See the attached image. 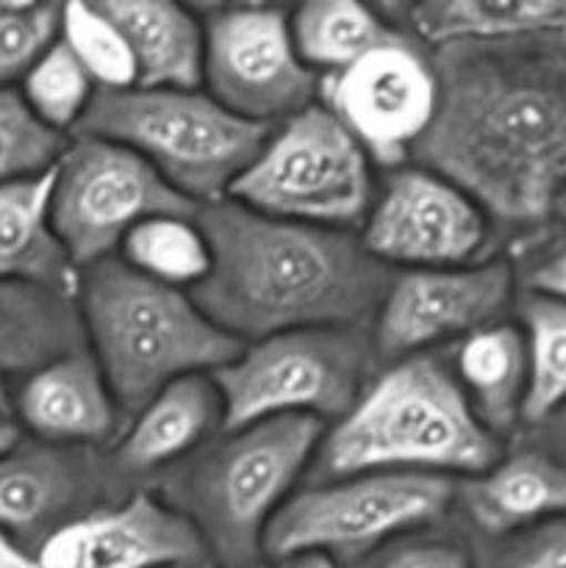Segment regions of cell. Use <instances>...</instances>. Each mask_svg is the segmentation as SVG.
<instances>
[{
  "mask_svg": "<svg viewBox=\"0 0 566 568\" xmlns=\"http://www.w3.org/2000/svg\"><path fill=\"white\" fill-rule=\"evenodd\" d=\"M536 42L442 48L436 116L414 150L508 225L566 203V53Z\"/></svg>",
  "mask_w": 566,
  "mask_h": 568,
  "instance_id": "6da1fadb",
  "label": "cell"
},
{
  "mask_svg": "<svg viewBox=\"0 0 566 568\" xmlns=\"http://www.w3.org/2000/svg\"><path fill=\"white\" fill-rule=\"evenodd\" d=\"M194 220L211 272L189 294L242 344L314 327L366 331L394 277L347 231L272 220L233 200L203 205Z\"/></svg>",
  "mask_w": 566,
  "mask_h": 568,
  "instance_id": "7a4b0ae2",
  "label": "cell"
},
{
  "mask_svg": "<svg viewBox=\"0 0 566 568\" xmlns=\"http://www.w3.org/2000/svg\"><path fill=\"white\" fill-rule=\"evenodd\" d=\"M499 464V438L477 419L458 377L431 355L397 361L316 453L320 480L375 471L477 477Z\"/></svg>",
  "mask_w": 566,
  "mask_h": 568,
  "instance_id": "3957f363",
  "label": "cell"
},
{
  "mask_svg": "<svg viewBox=\"0 0 566 568\" xmlns=\"http://www.w3.org/2000/svg\"><path fill=\"white\" fill-rule=\"evenodd\" d=\"M75 303L87 349L128 416L170 383L214 375L244 349L198 308L192 294L150 281L120 258L81 270Z\"/></svg>",
  "mask_w": 566,
  "mask_h": 568,
  "instance_id": "277c9868",
  "label": "cell"
},
{
  "mask_svg": "<svg viewBox=\"0 0 566 568\" xmlns=\"http://www.w3.org/2000/svg\"><path fill=\"white\" fill-rule=\"evenodd\" d=\"M327 427L311 416L228 430L166 480L164 503L203 538L222 566H247L264 532L320 453Z\"/></svg>",
  "mask_w": 566,
  "mask_h": 568,
  "instance_id": "5b68a950",
  "label": "cell"
},
{
  "mask_svg": "<svg viewBox=\"0 0 566 568\" xmlns=\"http://www.w3.org/2000/svg\"><path fill=\"white\" fill-rule=\"evenodd\" d=\"M75 133L133 150L200 209L231 194L272 128L231 114L200 89L133 87L94 94Z\"/></svg>",
  "mask_w": 566,
  "mask_h": 568,
  "instance_id": "8992f818",
  "label": "cell"
},
{
  "mask_svg": "<svg viewBox=\"0 0 566 568\" xmlns=\"http://www.w3.org/2000/svg\"><path fill=\"white\" fill-rule=\"evenodd\" d=\"M375 355L361 327H314L250 344L211 375L225 408L222 433L283 416L344 419L366 392Z\"/></svg>",
  "mask_w": 566,
  "mask_h": 568,
  "instance_id": "52a82bcc",
  "label": "cell"
},
{
  "mask_svg": "<svg viewBox=\"0 0 566 568\" xmlns=\"http://www.w3.org/2000/svg\"><path fill=\"white\" fill-rule=\"evenodd\" d=\"M228 197L272 220L344 231L372 209L370 155L314 103L266 136Z\"/></svg>",
  "mask_w": 566,
  "mask_h": 568,
  "instance_id": "ba28073f",
  "label": "cell"
},
{
  "mask_svg": "<svg viewBox=\"0 0 566 568\" xmlns=\"http://www.w3.org/2000/svg\"><path fill=\"white\" fill-rule=\"evenodd\" d=\"M164 214L194 216L198 205L122 144L75 136L53 166L50 225L78 272L114 258L133 227Z\"/></svg>",
  "mask_w": 566,
  "mask_h": 568,
  "instance_id": "9c48e42d",
  "label": "cell"
},
{
  "mask_svg": "<svg viewBox=\"0 0 566 568\" xmlns=\"http://www.w3.org/2000/svg\"><path fill=\"white\" fill-rule=\"evenodd\" d=\"M455 483L438 475L375 471L311 486L283 503L264 532V552H358L447 514Z\"/></svg>",
  "mask_w": 566,
  "mask_h": 568,
  "instance_id": "30bf717a",
  "label": "cell"
},
{
  "mask_svg": "<svg viewBox=\"0 0 566 568\" xmlns=\"http://www.w3.org/2000/svg\"><path fill=\"white\" fill-rule=\"evenodd\" d=\"M205 94L253 125L272 128L314 105L320 78L300 59L281 9H220L203 26Z\"/></svg>",
  "mask_w": 566,
  "mask_h": 568,
  "instance_id": "8fae6325",
  "label": "cell"
},
{
  "mask_svg": "<svg viewBox=\"0 0 566 568\" xmlns=\"http://www.w3.org/2000/svg\"><path fill=\"white\" fill-rule=\"evenodd\" d=\"M488 236L481 205L431 170H400L364 220L361 244L383 266L447 270L477 264Z\"/></svg>",
  "mask_w": 566,
  "mask_h": 568,
  "instance_id": "7c38bea8",
  "label": "cell"
},
{
  "mask_svg": "<svg viewBox=\"0 0 566 568\" xmlns=\"http://www.w3.org/2000/svg\"><path fill=\"white\" fill-rule=\"evenodd\" d=\"M436 105V70L397 33L325 81V109L377 164H400L414 153Z\"/></svg>",
  "mask_w": 566,
  "mask_h": 568,
  "instance_id": "4fadbf2b",
  "label": "cell"
},
{
  "mask_svg": "<svg viewBox=\"0 0 566 568\" xmlns=\"http://www.w3.org/2000/svg\"><path fill=\"white\" fill-rule=\"evenodd\" d=\"M514 294L505 261H477L447 270H408L392 277L372 327L381 358H414L447 338L497 325Z\"/></svg>",
  "mask_w": 566,
  "mask_h": 568,
  "instance_id": "5bb4252c",
  "label": "cell"
},
{
  "mask_svg": "<svg viewBox=\"0 0 566 568\" xmlns=\"http://www.w3.org/2000/svg\"><path fill=\"white\" fill-rule=\"evenodd\" d=\"M33 558L39 568H183L205 558V544L164 499L133 494L61 525Z\"/></svg>",
  "mask_w": 566,
  "mask_h": 568,
  "instance_id": "9a60e30c",
  "label": "cell"
},
{
  "mask_svg": "<svg viewBox=\"0 0 566 568\" xmlns=\"http://www.w3.org/2000/svg\"><path fill=\"white\" fill-rule=\"evenodd\" d=\"M98 469L87 449L33 442L0 455V532L11 541H39L89 514Z\"/></svg>",
  "mask_w": 566,
  "mask_h": 568,
  "instance_id": "2e32d148",
  "label": "cell"
},
{
  "mask_svg": "<svg viewBox=\"0 0 566 568\" xmlns=\"http://www.w3.org/2000/svg\"><path fill=\"white\" fill-rule=\"evenodd\" d=\"M14 419L37 442L89 449L114 438L120 408L94 355L81 347L20 377Z\"/></svg>",
  "mask_w": 566,
  "mask_h": 568,
  "instance_id": "e0dca14e",
  "label": "cell"
},
{
  "mask_svg": "<svg viewBox=\"0 0 566 568\" xmlns=\"http://www.w3.org/2000/svg\"><path fill=\"white\" fill-rule=\"evenodd\" d=\"M225 425L220 388L211 375H189L161 388L117 444V466L125 475H148L194 455Z\"/></svg>",
  "mask_w": 566,
  "mask_h": 568,
  "instance_id": "ac0fdd59",
  "label": "cell"
},
{
  "mask_svg": "<svg viewBox=\"0 0 566 568\" xmlns=\"http://www.w3.org/2000/svg\"><path fill=\"white\" fill-rule=\"evenodd\" d=\"M53 170L0 183V286H33L75 297L81 272L50 225Z\"/></svg>",
  "mask_w": 566,
  "mask_h": 568,
  "instance_id": "d6986e66",
  "label": "cell"
},
{
  "mask_svg": "<svg viewBox=\"0 0 566 568\" xmlns=\"http://www.w3.org/2000/svg\"><path fill=\"white\" fill-rule=\"evenodd\" d=\"M131 48L139 89H200L203 28L172 0H103Z\"/></svg>",
  "mask_w": 566,
  "mask_h": 568,
  "instance_id": "ffe728a7",
  "label": "cell"
},
{
  "mask_svg": "<svg viewBox=\"0 0 566 568\" xmlns=\"http://www.w3.org/2000/svg\"><path fill=\"white\" fill-rule=\"evenodd\" d=\"M466 514L492 536L566 516V466L536 453L499 460L461 486Z\"/></svg>",
  "mask_w": 566,
  "mask_h": 568,
  "instance_id": "44dd1931",
  "label": "cell"
},
{
  "mask_svg": "<svg viewBox=\"0 0 566 568\" xmlns=\"http://www.w3.org/2000/svg\"><path fill=\"white\" fill-rule=\"evenodd\" d=\"M405 17L438 48L566 39V0H427Z\"/></svg>",
  "mask_w": 566,
  "mask_h": 568,
  "instance_id": "7402d4cb",
  "label": "cell"
},
{
  "mask_svg": "<svg viewBox=\"0 0 566 568\" xmlns=\"http://www.w3.org/2000/svg\"><path fill=\"white\" fill-rule=\"evenodd\" d=\"M81 347H87V336L75 297L33 286H0V377H22Z\"/></svg>",
  "mask_w": 566,
  "mask_h": 568,
  "instance_id": "603a6c76",
  "label": "cell"
},
{
  "mask_svg": "<svg viewBox=\"0 0 566 568\" xmlns=\"http://www.w3.org/2000/svg\"><path fill=\"white\" fill-rule=\"evenodd\" d=\"M455 377L477 419L503 436L522 419L527 397L525 333L514 325H492L464 338Z\"/></svg>",
  "mask_w": 566,
  "mask_h": 568,
  "instance_id": "cb8c5ba5",
  "label": "cell"
},
{
  "mask_svg": "<svg viewBox=\"0 0 566 568\" xmlns=\"http://www.w3.org/2000/svg\"><path fill=\"white\" fill-rule=\"evenodd\" d=\"M289 26L305 67L331 75L353 67L394 37L375 11L355 0H311L294 11Z\"/></svg>",
  "mask_w": 566,
  "mask_h": 568,
  "instance_id": "d4e9b609",
  "label": "cell"
},
{
  "mask_svg": "<svg viewBox=\"0 0 566 568\" xmlns=\"http://www.w3.org/2000/svg\"><path fill=\"white\" fill-rule=\"evenodd\" d=\"M120 261L150 281L192 292L211 272V247L194 216L164 214L122 239Z\"/></svg>",
  "mask_w": 566,
  "mask_h": 568,
  "instance_id": "484cf974",
  "label": "cell"
},
{
  "mask_svg": "<svg viewBox=\"0 0 566 568\" xmlns=\"http://www.w3.org/2000/svg\"><path fill=\"white\" fill-rule=\"evenodd\" d=\"M527 397L522 419L538 425L566 405V300L533 292L522 303Z\"/></svg>",
  "mask_w": 566,
  "mask_h": 568,
  "instance_id": "4316f807",
  "label": "cell"
},
{
  "mask_svg": "<svg viewBox=\"0 0 566 568\" xmlns=\"http://www.w3.org/2000/svg\"><path fill=\"white\" fill-rule=\"evenodd\" d=\"M61 42L87 70L98 92H125L139 83L131 48L100 3H64Z\"/></svg>",
  "mask_w": 566,
  "mask_h": 568,
  "instance_id": "83f0119b",
  "label": "cell"
},
{
  "mask_svg": "<svg viewBox=\"0 0 566 568\" xmlns=\"http://www.w3.org/2000/svg\"><path fill=\"white\" fill-rule=\"evenodd\" d=\"M20 87L22 89H17V92L33 111V116L61 136H64V131H75L92 98L98 94L92 78L78 64L70 48L61 42V37L31 67Z\"/></svg>",
  "mask_w": 566,
  "mask_h": 568,
  "instance_id": "f1b7e54d",
  "label": "cell"
},
{
  "mask_svg": "<svg viewBox=\"0 0 566 568\" xmlns=\"http://www.w3.org/2000/svg\"><path fill=\"white\" fill-rule=\"evenodd\" d=\"M64 150L67 139L42 125L17 89H0V183L53 170Z\"/></svg>",
  "mask_w": 566,
  "mask_h": 568,
  "instance_id": "f546056e",
  "label": "cell"
},
{
  "mask_svg": "<svg viewBox=\"0 0 566 568\" xmlns=\"http://www.w3.org/2000/svg\"><path fill=\"white\" fill-rule=\"evenodd\" d=\"M59 3H0V89H14L59 42Z\"/></svg>",
  "mask_w": 566,
  "mask_h": 568,
  "instance_id": "4dcf8cb0",
  "label": "cell"
},
{
  "mask_svg": "<svg viewBox=\"0 0 566 568\" xmlns=\"http://www.w3.org/2000/svg\"><path fill=\"white\" fill-rule=\"evenodd\" d=\"M514 568H566V516L549 521L547 530L527 541Z\"/></svg>",
  "mask_w": 566,
  "mask_h": 568,
  "instance_id": "1f68e13d",
  "label": "cell"
},
{
  "mask_svg": "<svg viewBox=\"0 0 566 568\" xmlns=\"http://www.w3.org/2000/svg\"><path fill=\"white\" fill-rule=\"evenodd\" d=\"M381 568H472L464 549L449 544H416L394 552Z\"/></svg>",
  "mask_w": 566,
  "mask_h": 568,
  "instance_id": "d6a6232c",
  "label": "cell"
},
{
  "mask_svg": "<svg viewBox=\"0 0 566 568\" xmlns=\"http://www.w3.org/2000/svg\"><path fill=\"white\" fill-rule=\"evenodd\" d=\"M533 286H536L538 294L566 300V244L547 264L538 266V272L533 275Z\"/></svg>",
  "mask_w": 566,
  "mask_h": 568,
  "instance_id": "836d02e7",
  "label": "cell"
},
{
  "mask_svg": "<svg viewBox=\"0 0 566 568\" xmlns=\"http://www.w3.org/2000/svg\"><path fill=\"white\" fill-rule=\"evenodd\" d=\"M0 568H39V564L22 544L0 532Z\"/></svg>",
  "mask_w": 566,
  "mask_h": 568,
  "instance_id": "e575fe53",
  "label": "cell"
},
{
  "mask_svg": "<svg viewBox=\"0 0 566 568\" xmlns=\"http://www.w3.org/2000/svg\"><path fill=\"white\" fill-rule=\"evenodd\" d=\"M22 444V433H20V425H17L14 414H9V410L0 405V455L11 453V449H17Z\"/></svg>",
  "mask_w": 566,
  "mask_h": 568,
  "instance_id": "d590c367",
  "label": "cell"
},
{
  "mask_svg": "<svg viewBox=\"0 0 566 568\" xmlns=\"http://www.w3.org/2000/svg\"><path fill=\"white\" fill-rule=\"evenodd\" d=\"M283 568H338V566L333 564L331 555L305 552V555H294V558L283 560Z\"/></svg>",
  "mask_w": 566,
  "mask_h": 568,
  "instance_id": "8d00e7d4",
  "label": "cell"
}]
</instances>
